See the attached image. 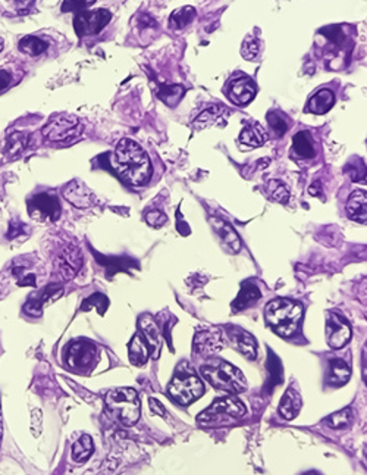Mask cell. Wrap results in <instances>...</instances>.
Returning a JSON list of instances; mask_svg holds the SVG:
<instances>
[{
  "label": "cell",
  "instance_id": "6da1fadb",
  "mask_svg": "<svg viewBox=\"0 0 367 475\" xmlns=\"http://www.w3.org/2000/svg\"><path fill=\"white\" fill-rule=\"evenodd\" d=\"M114 164L119 175L131 186L146 184L151 177L150 158L144 149L131 138H122L116 145Z\"/></svg>",
  "mask_w": 367,
  "mask_h": 475
},
{
  "label": "cell",
  "instance_id": "7a4b0ae2",
  "mask_svg": "<svg viewBox=\"0 0 367 475\" xmlns=\"http://www.w3.org/2000/svg\"><path fill=\"white\" fill-rule=\"evenodd\" d=\"M264 317L277 334L291 337L299 330L303 317V306L299 302L291 299H273L266 305Z\"/></svg>",
  "mask_w": 367,
  "mask_h": 475
},
{
  "label": "cell",
  "instance_id": "3957f363",
  "mask_svg": "<svg viewBox=\"0 0 367 475\" xmlns=\"http://www.w3.org/2000/svg\"><path fill=\"white\" fill-rule=\"evenodd\" d=\"M201 376L212 387L216 390H222L232 394H238L247 390V380L244 374L237 368L231 365L229 362L215 359L209 365L200 368Z\"/></svg>",
  "mask_w": 367,
  "mask_h": 475
},
{
  "label": "cell",
  "instance_id": "277c9868",
  "mask_svg": "<svg viewBox=\"0 0 367 475\" xmlns=\"http://www.w3.org/2000/svg\"><path fill=\"white\" fill-rule=\"evenodd\" d=\"M246 415V406L236 396L216 399L197 417L199 426L205 428L228 427Z\"/></svg>",
  "mask_w": 367,
  "mask_h": 475
},
{
  "label": "cell",
  "instance_id": "5b68a950",
  "mask_svg": "<svg viewBox=\"0 0 367 475\" xmlns=\"http://www.w3.org/2000/svg\"><path fill=\"white\" fill-rule=\"evenodd\" d=\"M106 406L109 412L124 426H134L141 415V403L134 389H115L106 393Z\"/></svg>",
  "mask_w": 367,
  "mask_h": 475
},
{
  "label": "cell",
  "instance_id": "8992f818",
  "mask_svg": "<svg viewBox=\"0 0 367 475\" xmlns=\"http://www.w3.org/2000/svg\"><path fill=\"white\" fill-rule=\"evenodd\" d=\"M168 391L173 400L178 402L179 405L187 406L203 396L205 386L190 367L187 368L181 365L168 386Z\"/></svg>",
  "mask_w": 367,
  "mask_h": 475
},
{
  "label": "cell",
  "instance_id": "52a82bcc",
  "mask_svg": "<svg viewBox=\"0 0 367 475\" xmlns=\"http://www.w3.org/2000/svg\"><path fill=\"white\" fill-rule=\"evenodd\" d=\"M84 125L74 115H56L43 127V136L50 141L65 143L83 134Z\"/></svg>",
  "mask_w": 367,
  "mask_h": 475
},
{
  "label": "cell",
  "instance_id": "ba28073f",
  "mask_svg": "<svg viewBox=\"0 0 367 475\" xmlns=\"http://www.w3.org/2000/svg\"><path fill=\"white\" fill-rule=\"evenodd\" d=\"M97 349L90 341H74L66 350L68 367L75 372H87L93 368L96 362Z\"/></svg>",
  "mask_w": 367,
  "mask_h": 475
},
{
  "label": "cell",
  "instance_id": "9c48e42d",
  "mask_svg": "<svg viewBox=\"0 0 367 475\" xmlns=\"http://www.w3.org/2000/svg\"><path fill=\"white\" fill-rule=\"evenodd\" d=\"M28 214L38 221H56L60 217V205L56 196L40 193L28 200Z\"/></svg>",
  "mask_w": 367,
  "mask_h": 475
},
{
  "label": "cell",
  "instance_id": "30bf717a",
  "mask_svg": "<svg viewBox=\"0 0 367 475\" xmlns=\"http://www.w3.org/2000/svg\"><path fill=\"white\" fill-rule=\"evenodd\" d=\"M110 18L112 15L106 9H97V11L91 12H79L74 19L75 33L79 37L88 34H99L101 29L109 24Z\"/></svg>",
  "mask_w": 367,
  "mask_h": 475
},
{
  "label": "cell",
  "instance_id": "8fae6325",
  "mask_svg": "<svg viewBox=\"0 0 367 475\" xmlns=\"http://www.w3.org/2000/svg\"><path fill=\"white\" fill-rule=\"evenodd\" d=\"M83 264L84 256L81 254V250L69 245L59 252L56 259V271L60 278L68 281L78 274L79 269L83 268Z\"/></svg>",
  "mask_w": 367,
  "mask_h": 475
},
{
  "label": "cell",
  "instance_id": "7c38bea8",
  "mask_svg": "<svg viewBox=\"0 0 367 475\" xmlns=\"http://www.w3.org/2000/svg\"><path fill=\"white\" fill-rule=\"evenodd\" d=\"M227 340L223 337L220 330L207 328L196 332L194 337V352L201 358H209L215 353L225 349Z\"/></svg>",
  "mask_w": 367,
  "mask_h": 475
},
{
  "label": "cell",
  "instance_id": "4fadbf2b",
  "mask_svg": "<svg viewBox=\"0 0 367 475\" xmlns=\"http://www.w3.org/2000/svg\"><path fill=\"white\" fill-rule=\"evenodd\" d=\"M351 339V327L349 326L342 317L338 313H328V319H326V341H328L329 348L332 349H341Z\"/></svg>",
  "mask_w": 367,
  "mask_h": 475
},
{
  "label": "cell",
  "instance_id": "5bb4252c",
  "mask_svg": "<svg viewBox=\"0 0 367 475\" xmlns=\"http://www.w3.org/2000/svg\"><path fill=\"white\" fill-rule=\"evenodd\" d=\"M257 93V86L247 75H238L232 78L228 84V97L232 103L238 106L247 105Z\"/></svg>",
  "mask_w": 367,
  "mask_h": 475
},
{
  "label": "cell",
  "instance_id": "9a60e30c",
  "mask_svg": "<svg viewBox=\"0 0 367 475\" xmlns=\"http://www.w3.org/2000/svg\"><path fill=\"white\" fill-rule=\"evenodd\" d=\"M62 295H64V289L62 287H59L58 284H50V286H47L46 289H43L42 291H40L37 296L34 295V296L29 297V300L25 303L24 310L27 313H29V315H33V317L42 315L43 308L46 305H50V303H52V302L58 300Z\"/></svg>",
  "mask_w": 367,
  "mask_h": 475
},
{
  "label": "cell",
  "instance_id": "2e32d148",
  "mask_svg": "<svg viewBox=\"0 0 367 475\" xmlns=\"http://www.w3.org/2000/svg\"><path fill=\"white\" fill-rule=\"evenodd\" d=\"M138 327H140V331H141L140 334L144 337L147 346L150 349V355L155 359H157L160 356L163 341H162V336H160V332H159V328L156 326L155 319H153L150 315H142L140 318Z\"/></svg>",
  "mask_w": 367,
  "mask_h": 475
},
{
  "label": "cell",
  "instance_id": "e0dca14e",
  "mask_svg": "<svg viewBox=\"0 0 367 475\" xmlns=\"http://www.w3.org/2000/svg\"><path fill=\"white\" fill-rule=\"evenodd\" d=\"M228 336L231 341L236 346L244 356L250 361H254L257 356V343L254 340V337L247 332L246 330H242L240 327H228Z\"/></svg>",
  "mask_w": 367,
  "mask_h": 475
},
{
  "label": "cell",
  "instance_id": "ac0fdd59",
  "mask_svg": "<svg viewBox=\"0 0 367 475\" xmlns=\"http://www.w3.org/2000/svg\"><path fill=\"white\" fill-rule=\"evenodd\" d=\"M64 197L75 208H88L94 204V196L91 191L79 181H73L64 190Z\"/></svg>",
  "mask_w": 367,
  "mask_h": 475
},
{
  "label": "cell",
  "instance_id": "d6986e66",
  "mask_svg": "<svg viewBox=\"0 0 367 475\" xmlns=\"http://www.w3.org/2000/svg\"><path fill=\"white\" fill-rule=\"evenodd\" d=\"M346 214L349 217L359 222V224H367V191L366 190H354L346 200Z\"/></svg>",
  "mask_w": 367,
  "mask_h": 475
},
{
  "label": "cell",
  "instance_id": "ffe728a7",
  "mask_svg": "<svg viewBox=\"0 0 367 475\" xmlns=\"http://www.w3.org/2000/svg\"><path fill=\"white\" fill-rule=\"evenodd\" d=\"M303 400L297 389L290 387L287 391L283 393V396L281 399V405H279V413L283 419H294L295 417L299 415V412L301 409Z\"/></svg>",
  "mask_w": 367,
  "mask_h": 475
},
{
  "label": "cell",
  "instance_id": "44dd1931",
  "mask_svg": "<svg viewBox=\"0 0 367 475\" xmlns=\"http://www.w3.org/2000/svg\"><path fill=\"white\" fill-rule=\"evenodd\" d=\"M325 38H328L329 42L335 46H338L341 49H345L346 52H351V49L354 46L353 43V37L349 33V29H346L344 25H331V27H325L319 32Z\"/></svg>",
  "mask_w": 367,
  "mask_h": 475
},
{
  "label": "cell",
  "instance_id": "7402d4cb",
  "mask_svg": "<svg viewBox=\"0 0 367 475\" xmlns=\"http://www.w3.org/2000/svg\"><path fill=\"white\" fill-rule=\"evenodd\" d=\"M333 105H335V95L332 90L322 88L318 93H314L310 97L307 103V110L316 115H323L328 112V110H331Z\"/></svg>",
  "mask_w": 367,
  "mask_h": 475
},
{
  "label": "cell",
  "instance_id": "603a6c76",
  "mask_svg": "<svg viewBox=\"0 0 367 475\" xmlns=\"http://www.w3.org/2000/svg\"><path fill=\"white\" fill-rule=\"evenodd\" d=\"M260 297H262V293L257 286H254L253 282H242L238 296L232 302V309L237 312L247 309L251 305H254L257 300H260Z\"/></svg>",
  "mask_w": 367,
  "mask_h": 475
},
{
  "label": "cell",
  "instance_id": "cb8c5ba5",
  "mask_svg": "<svg viewBox=\"0 0 367 475\" xmlns=\"http://www.w3.org/2000/svg\"><path fill=\"white\" fill-rule=\"evenodd\" d=\"M213 227H215V231L219 234V237L222 239L223 245H225L232 254H237L241 249V240L237 234V231L233 230L228 222L222 221V219H212Z\"/></svg>",
  "mask_w": 367,
  "mask_h": 475
},
{
  "label": "cell",
  "instance_id": "d4e9b609",
  "mask_svg": "<svg viewBox=\"0 0 367 475\" xmlns=\"http://www.w3.org/2000/svg\"><path fill=\"white\" fill-rule=\"evenodd\" d=\"M128 356H129V362L136 367L146 365V362L149 361L150 349L147 346L144 337H142L140 332L131 339L129 348H128Z\"/></svg>",
  "mask_w": 367,
  "mask_h": 475
},
{
  "label": "cell",
  "instance_id": "484cf974",
  "mask_svg": "<svg viewBox=\"0 0 367 475\" xmlns=\"http://www.w3.org/2000/svg\"><path fill=\"white\" fill-rule=\"evenodd\" d=\"M351 369L346 365V362L342 359H332L329 362V371L326 376V381L332 386H344L350 380Z\"/></svg>",
  "mask_w": 367,
  "mask_h": 475
},
{
  "label": "cell",
  "instance_id": "4316f807",
  "mask_svg": "<svg viewBox=\"0 0 367 475\" xmlns=\"http://www.w3.org/2000/svg\"><path fill=\"white\" fill-rule=\"evenodd\" d=\"M238 140H240L241 145H246L247 147L254 149V147H259L264 143V140H266V134H264V131H263L260 124L250 123L247 127L242 128Z\"/></svg>",
  "mask_w": 367,
  "mask_h": 475
},
{
  "label": "cell",
  "instance_id": "83f0119b",
  "mask_svg": "<svg viewBox=\"0 0 367 475\" xmlns=\"http://www.w3.org/2000/svg\"><path fill=\"white\" fill-rule=\"evenodd\" d=\"M292 143H294L292 147H294L295 155H297L299 158L310 159V158H313L316 155L313 138L307 133V131H300V133L295 134Z\"/></svg>",
  "mask_w": 367,
  "mask_h": 475
},
{
  "label": "cell",
  "instance_id": "f1b7e54d",
  "mask_svg": "<svg viewBox=\"0 0 367 475\" xmlns=\"http://www.w3.org/2000/svg\"><path fill=\"white\" fill-rule=\"evenodd\" d=\"M197 12H196V9L194 8H191V6H184L181 9H178V11L173 12L169 18V27L172 29H181V28H186L188 27L191 23H192V19L196 18Z\"/></svg>",
  "mask_w": 367,
  "mask_h": 475
},
{
  "label": "cell",
  "instance_id": "f546056e",
  "mask_svg": "<svg viewBox=\"0 0 367 475\" xmlns=\"http://www.w3.org/2000/svg\"><path fill=\"white\" fill-rule=\"evenodd\" d=\"M93 450H94L93 439H91L90 436H87V434H84V436H81L74 443V446H73V459L75 462H84V461H87L91 456V453H93Z\"/></svg>",
  "mask_w": 367,
  "mask_h": 475
},
{
  "label": "cell",
  "instance_id": "4dcf8cb0",
  "mask_svg": "<svg viewBox=\"0 0 367 475\" xmlns=\"http://www.w3.org/2000/svg\"><path fill=\"white\" fill-rule=\"evenodd\" d=\"M227 112H228V110H227L225 106H210V108H207L205 110V112H201L199 115L194 125L197 128H205V127L215 125L218 121L223 117V114H227Z\"/></svg>",
  "mask_w": 367,
  "mask_h": 475
},
{
  "label": "cell",
  "instance_id": "1f68e13d",
  "mask_svg": "<svg viewBox=\"0 0 367 475\" xmlns=\"http://www.w3.org/2000/svg\"><path fill=\"white\" fill-rule=\"evenodd\" d=\"M184 93H186V88L175 84H162L157 90V96L168 106H175L184 96Z\"/></svg>",
  "mask_w": 367,
  "mask_h": 475
},
{
  "label": "cell",
  "instance_id": "d6a6232c",
  "mask_svg": "<svg viewBox=\"0 0 367 475\" xmlns=\"http://www.w3.org/2000/svg\"><path fill=\"white\" fill-rule=\"evenodd\" d=\"M28 143H29V136L25 134V133H19V131H16V133H14L12 136H9L8 140H6V145H5L6 155L8 156L19 155L23 150L27 149Z\"/></svg>",
  "mask_w": 367,
  "mask_h": 475
},
{
  "label": "cell",
  "instance_id": "836d02e7",
  "mask_svg": "<svg viewBox=\"0 0 367 475\" xmlns=\"http://www.w3.org/2000/svg\"><path fill=\"white\" fill-rule=\"evenodd\" d=\"M268 372H269V381H268V389L277 387L278 384H281L283 380V371H282V363L279 358L275 355L273 352H269L268 356Z\"/></svg>",
  "mask_w": 367,
  "mask_h": 475
},
{
  "label": "cell",
  "instance_id": "e575fe53",
  "mask_svg": "<svg viewBox=\"0 0 367 475\" xmlns=\"http://www.w3.org/2000/svg\"><path fill=\"white\" fill-rule=\"evenodd\" d=\"M47 46L49 45L45 42V40L38 38V37H33V36L24 37L21 42H19V50L29 55V56L42 55L45 50H47Z\"/></svg>",
  "mask_w": 367,
  "mask_h": 475
},
{
  "label": "cell",
  "instance_id": "d590c367",
  "mask_svg": "<svg viewBox=\"0 0 367 475\" xmlns=\"http://www.w3.org/2000/svg\"><path fill=\"white\" fill-rule=\"evenodd\" d=\"M96 256H97L99 264L106 267L109 276H114V274H116V272H121V271H127L129 267V262H131L127 258H105L99 254Z\"/></svg>",
  "mask_w": 367,
  "mask_h": 475
},
{
  "label": "cell",
  "instance_id": "8d00e7d4",
  "mask_svg": "<svg viewBox=\"0 0 367 475\" xmlns=\"http://www.w3.org/2000/svg\"><path fill=\"white\" fill-rule=\"evenodd\" d=\"M268 193L272 200L278 202V204H287L290 200V191L282 181L279 180H270L268 183Z\"/></svg>",
  "mask_w": 367,
  "mask_h": 475
},
{
  "label": "cell",
  "instance_id": "74e56055",
  "mask_svg": "<svg viewBox=\"0 0 367 475\" xmlns=\"http://www.w3.org/2000/svg\"><path fill=\"white\" fill-rule=\"evenodd\" d=\"M351 422H353V409L351 408H345L342 411L335 412L328 418V424L331 426V428H335V430L350 427Z\"/></svg>",
  "mask_w": 367,
  "mask_h": 475
},
{
  "label": "cell",
  "instance_id": "f35d334b",
  "mask_svg": "<svg viewBox=\"0 0 367 475\" xmlns=\"http://www.w3.org/2000/svg\"><path fill=\"white\" fill-rule=\"evenodd\" d=\"M266 118H268V123H269V125H270L275 134L283 136L285 133H287V130H288L287 118H285L281 112H278V110H270V112H268Z\"/></svg>",
  "mask_w": 367,
  "mask_h": 475
},
{
  "label": "cell",
  "instance_id": "ab89813d",
  "mask_svg": "<svg viewBox=\"0 0 367 475\" xmlns=\"http://www.w3.org/2000/svg\"><path fill=\"white\" fill-rule=\"evenodd\" d=\"M109 300L105 295H101V293H96V295H91L87 300L83 302V305H81V309L83 310H90L96 308L99 310L100 315H103L105 310L107 309Z\"/></svg>",
  "mask_w": 367,
  "mask_h": 475
},
{
  "label": "cell",
  "instance_id": "60d3db41",
  "mask_svg": "<svg viewBox=\"0 0 367 475\" xmlns=\"http://www.w3.org/2000/svg\"><path fill=\"white\" fill-rule=\"evenodd\" d=\"M260 53V42L253 36L246 37V40L242 42L241 46V55L244 59L247 60H254Z\"/></svg>",
  "mask_w": 367,
  "mask_h": 475
},
{
  "label": "cell",
  "instance_id": "b9f144b4",
  "mask_svg": "<svg viewBox=\"0 0 367 475\" xmlns=\"http://www.w3.org/2000/svg\"><path fill=\"white\" fill-rule=\"evenodd\" d=\"M94 3V0H65L62 5V12H83L88 6Z\"/></svg>",
  "mask_w": 367,
  "mask_h": 475
},
{
  "label": "cell",
  "instance_id": "7bdbcfd3",
  "mask_svg": "<svg viewBox=\"0 0 367 475\" xmlns=\"http://www.w3.org/2000/svg\"><path fill=\"white\" fill-rule=\"evenodd\" d=\"M146 221L147 224L151 227H162L163 224H166V215L160 210H150L146 214Z\"/></svg>",
  "mask_w": 367,
  "mask_h": 475
},
{
  "label": "cell",
  "instance_id": "ee69618b",
  "mask_svg": "<svg viewBox=\"0 0 367 475\" xmlns=\"http://www.w3.org/2000/svg\"><path fill=\"white\" fill-rule=\"evenodd\" d=\"M150 409L155 413H157V415H160V417L166 415L165 408H163L162 403L159 400H156V399H150Z\"/></svg>",
  "mask_w": 367,
  "mask_h": 475
},
{
  "label": "cell",
  "instance_id": "f6af8a7d",
  "mask_svg": "<svg viewBox=\"0 0 367 475\" xmlns=\"http://www.w3.org/2000/svg\"><path fill=\"white\" fill-rule=\"evenodd\" d=\"M15 6L19 12H25L27 9L31 8V5L34 3V0H14Z\"/></svg>",
  "mask_w": 367,
  "mask_h": 475
},
{
  "label": "cell",
  "instance_id": "bcb514c9",
  "mask_svg": "<svg viewBox=\"0 0 367 475\" xmlns=\"http://www.w3.org/2000/svg\"><path fill=\"white\" fill-rule=\"evenodd\" d=\"M11 75H9L6 71L0 69V90H5L9 84H11Z\"/></svg>",
  "mask_w": 367,
  "mask_h": 475
},
{
  "label": "cell",
  "instance_id": "7dc6e473",
  "mask_svg": "<svg viewBox=\"0 0 367 475\" xmlns=\"http://www.w3.org/2000/svg\"><path fill=\"white\" fill-rule=\"evenodd\" d=\"M23 227H25V226H21V224H19V226H15V224H11V228H9V232H8V237H16L18 234H21V232L24 231V228Z\"/></svg>",
  "mask_w": 367,
  "mask_h": 475
},
{
  "label": "cell",
  "instance_id": "c3c4849f",
  "mask_svg": "<svg viewBox=\"0 0 367 475\" xmlns=\"http://www.w3.org/2000/svg\"><path fill=\"white\" fill-rule=\"evenodd\" d=\"M19 286H31V287H34L36 286V276L28 274L23 280H19Z\"/></svg>",
  "mask_w": 367,
  "mask_h": 475
},
{
  "label": "cell",
  "instance_id": "681fc988",
  "mask_svg": "<svg viewBox=\"0 0 367 475\" xmlns=\"http://www.w3.org/2000/svg\"><path fill=\"white\" fill-rule=\"evenodd\" d=\"M363 378L367 382V341L363 349Z\"/></svg>",
  "mask_w": 367,
  "mask_h": 475
},
{
  "label": "cell",
  "instance_id": "f907efd6",
  "mask_svg": "<svg viewBox=\"0 0 367 475\" xmlns=\"http://www.w3.org/2000/svg\"><path fill=\"white\" fill-rule=\"evenodd\" d=\"M303 475H319L318 472H314V471H310V472H305V474H303Z\"/></svg>",
  "mask_w": 367,
  "mask_h": 475
},
{
  "label": "cell",
  "instance_id": "816d5d0a",
  "mask_svg": "<svg viewBox=\"0 0 367 475\" xmlns=\"http://www.w3.org/2000/svg\"><path fill=\"white\" fill-rule=\"evenodd\" d=\"M2 49H3V40L0 38V52H2Z\"/></svg>",
  "mask_w": 367,
  "mask_h": 475
},
{
  "label": "cell",
  "instance_id": "f5cc1de1",
  "mask_svg": "<svg viewBox=\"0 0 367 475\" xmlns=\"http://www.w3.org/2000/svg\"><path fill=\"white\" fill-rule=\"evenodd\" d=\"M0 434H2V417H0Z\"/></svg>",
  "mask_w": 367,
  "mask_h": 475
}]
</instances>
